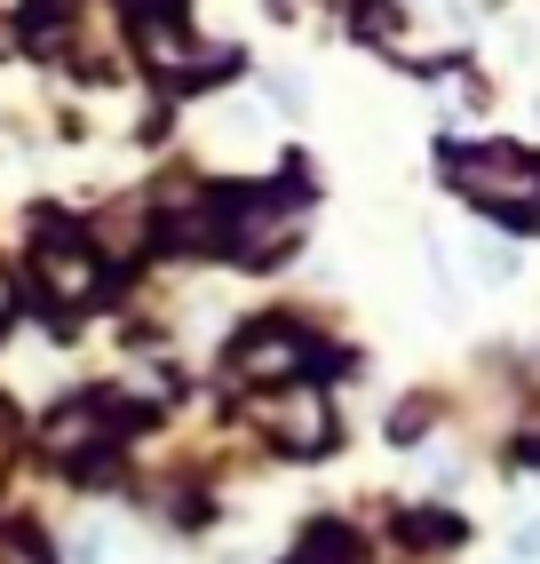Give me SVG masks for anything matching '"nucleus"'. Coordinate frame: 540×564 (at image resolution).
I'll return each mask as SVG.
<instances>
[{
  "mask_svg": "<svg viewBox=\"0 0 540 564\" xmlns=\"http://www.w3.org/2000/svg\"><path fill=\"white\" fill-rule=\"evenodd\" d=\"M445 183L485 215L540 223V160L517 143H461V152H445Z\"/></svg>",
  "mask_w": 540,
  "mask_h": 564,
  "instance_id": "nucleus-1",
  "label": "nucleus"
},
{
  "mask_svg": "<svg viewBox=\"0 0 540 564\" xmlns=\"http://www.w3.org/2000/svg\"><path fill=\"white\" fill-rule=\"evenodd\" d=\"M48 454H56L64 469L104 477V462H111V405H104V398H72V405H56V413H48Z\"/></svg>",
  "mask_w": 540,
  "mask_h": 564,
  "instance_id": "nucleus-2",
  "label": "nucleus"
},
{
  "mask_svg": "<svg viewBox=\"0 0 540 564\" xmlns=\"http://www.w3.org/2000/svg\"><path fill=\"white\" fill-rule=\"evenodd\" d=\"M255 422H262V437H279L287 454H311V445H326V398H311V390L262 398V405H255Z\"/></svg>",
  "mask_w": 540,
  "mask_h": 564,
  "instance_id": "nucleus-3",
  "label": "nucleus"
},
{
  "mask_svg": "<svg viewBox=\"0 0 540 564\" xmlns=\"http://www.w3.org/2000/svg\"><path fill=\"white\" fill-rule=\"evenodd\" d=\"M32 271H41V286L56 294V303H88V294L104 286L96 254H88V247H72V239H41V254H32Z\"/></svg>",
  "mask_w": 540,
  "mask_h": 564,
  "instance_id": "nucleus-4",
  "label": "nucleus"
},
{
  "mask_svg": "<svg viewBox=\"0 0 540 564\" xmlns=\"http://www.w3.org/2000/svg\"><path fill=\"white\" fill-rule=\"evenodd\" d=\"M230 358H239V373H247V382H262V373H294L302 358H311V343H302L294 326H255V334H247V343L230 350Z\"/></svg>",
  "mask_w": 540,
  "mask_h": 564,
  "instance_id": "nucleus-5",
  "label": "nucleus"
},
{
  "mask_svg": "<svg viewBox=\"0 0 540 564\" xmlns=\"http://www.w3.org/2000/svg\"><path fill=\"white\" fill-rule=\"evenodd\" d=\"M64 9H72V0H24V32H32V41H48V32L64 24Z\"/></svg>",
  "mask_w": 540,
  "mask_h": 564,
  "instance_id": "nucleus-6",
  "label": "nucleus"
},
{
  "mask_svg": "<svg viewBox=\"0 0 540 564\" xmlns=\"http://www.w3.org/2000/svg\"><path fill=\"white\" fill-rule=\"evenodd\" d=\"M0 564H48V549L32 533H9V541H0Z\"/></svg>",
  "mask_w": 540,
  "mask_h": 564,
  "instance_id": "nucleus-7",
  "label": "nucleus"
},
{
  "mask_svg": "<svg viewBox=\"0 0 540 564\" xmlns=\"http://www.w3.org/2000/svg\"><path fill=\"white\" fill-rule=\"evenodd\" d=\"M509 556H517V564H540V517H525L517 533H509Z\"/></svg>",
  "mask_w": 540,
  "mask_h": 564,
  "instance_id": "nucleus-8",
  "label": "nucleus"
},
{
  "mask_svg": "<svg viewBox=\"0 0 540 564\" xmlns=\"http://www.w3.org/2000/svg\"><path fill=\"white\" fill-rule=\"evenodd\" d=\"M477 262H485V279H509V271H517V247H500V239H485V247H477Z\"/></svg>",
  "mask_w": 540,
  "mask_h": 564,
  "instance_id": "nucleus-9",
  "label": "nucleus"
},
{
  "mask_svg": "<svg viewBox=\"0 0 540 564\" xmlns=\"http://www.w3.org/2000/svg\"><path fill=\"white\" fill-rule=\"evenodd\" d=\"M0 318H9V271H0Z\"/></svg>",
  "mask_w": 540,
  "mask_h": 564,
  "instance_id": "nucleus-10",
  "label": "nucleus"
},
{
  "mask_svg": "<svg viewBox=\"0 0 540 564\" xmlns=\"http://www.w3.org/2000/svg\"><path fill=\"white\" fill-rule=\"evenodd\" d=\"M0 48H9V32H0Z\"/></svg>",
  "mask_w": 540,
  "mask_h": 564,
  "instance_id": "nucleus-11",
  "label": "nucleus"
},
{
  "mask_svg": "<svg viewBox=\"0 0 540 564\" xmlns=\"http://www.w3.org/2000/svg\"><path fill=\"white\" fill-rule=\"evenodd\" d=\"M143 9H151V0H143Z\"/></svg>",
  "mask_w": 540,
  "mask_h": 564,
  "instance_id": "nucleus-12",
  "label": "nucleus"
}]
</instances>
